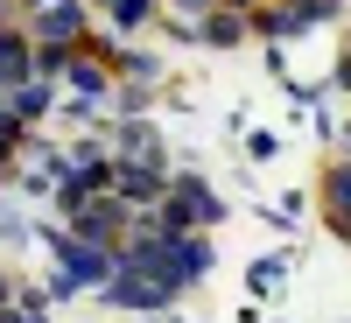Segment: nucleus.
Wrapping results in <instances>:
<instances>
[{
	"label": "nucleus",
	"mask_w": 351,
	"mask_h": 323,
	"mask_svg": "<svg viewBox=\"0 0 351 323\" xmlns=\"http://www.w3.org/2000/svg\"><path fill=\"white\" fill-rule=\"evenodd\" d=\"M246 155H253V162H274V155H281V141H274V134H253V141H246Z\"/></svg>",
	"instance_id": "nucleus-16"
},
{
	"label": "nucleus",
	"mask_w": 351,
	"mask_h": 323,
	"mask_svg": "<svg viewBox=\"0 0 351 323\" xmlns=\"http://www.w3.org/2000/svg\"><path fill=\"white\" fill-rule=\"evenodd\" d=\"M162 0H106V21H112V36H134V28H148L155 21Z\"/></svg>",
	"instance_id": "nucleus-12"
},
{
	"label": "nucleus",
	"mask_w": 351,
	"mask_h": 323,
	"mask_svg": "<svg viewBox=\"0 0 351 323\" xmlns=\"http://www.w3.org/2000/svg\"><path fill=\"white\" fill-rule=\"evenodd\" d=\"M43 288H49V302H71V296H77V281H71V274H64V267H56V274H49V281H43Z\"/></svg>",
	"instance_id": "nucleus-17"
},
{
	"label": "nucleus",
	"mask_w": 351,
	"mask_h": 323,
	"mask_svg": "<svg viewBox=\"0 0 351 323\" xmlns=\"http://www.w3.org/2000/svg\"><path fill=\"white\" fill-rule=\"evenodd\" d=\"M316 211H324V232L351 246V162L330 155L324 176H316Z\"/></svg>",
	"instance_id": "nucleus-7"
},
{
	"label": "nucleus",
	"mask_w": 351,
	"mask_h": 323,
	"mask_svg": "<svg viewBox=\"0 0 351 323\" xmlns=\"http://www.w3.org/2000/svg\"><path fill=\"white\" fill-rule=\"evenodd\" d=\"M0 106H8L14 120H28V127H36L43 112L56 106V77H21V84H8V92H0Z\"/></svg>",
	"instance_id": "nucleus-10"
},
{
	"label": "nucleus",
	"mask_w": 351,
	"mask_h": 323,
	"mask_svg": "<svg viewBox=\"0 0 351 323\" xmlns=\"http://www.w3.org/2000/svg\"><path fill=\"white\" fill-rule=\"evenodd\" d=\"M21 77H36V36H28L21 21H0V92Z\"/></svg>",
	"instance_id": "nucleus-8"
},
{
	"label": "nucleus",
	"mask_w": 351,
	"mask_h": 323,
	"mask_svg": "<svg viewBox=\"0 0 351 323\" xmlns=\"http://www.w3.org/2000/svg\"><path fill=\"white\" fill-rule=\"evenodd\" d=\"M281 281H288V260H281V253L246 267V288H253V296H281Z\"/></svg>",
	"instance_id": "nucleus-13"
},
{
	"label": "nucleus",
	"mask_w": 351,
	"mask_h": 323,
	"mask_svg": "<svg viewBox=\"0 0 351 323\" xmlns=\"http://www.w3.org/2000/svg\"><path fill=\"white\" fill-rule=\"evenodd\" d=\"M106 148L112 155H162V127L148 120V112H127V120H112Z\"/></svg>",
	"instance_id": "nucleus-9"
},
{
	"label": "nucleus",
	"mask_w": 351,
	"mask_h": 323,
	"mask_svg": "<svg viewBox=\"0 0 351 323\" xmlns=\"http://www.w3.org/2000/svg\"><path fill=\"white\" fill-rule=\"evenodd\" d=\"M8 169H14V190L49 197V190L71 176V148H49V141H36V134H28V141H21V155H14Z\"/></svg>",
	"instance_id": "nucleus-5"
},
{
	"label": "nucleus",
	"mask_w": 351,
	"mask_h": 323,
	"mask_svg": "<svg viewBox=\"0 0 351 323\" xmlns=\"http://www.w3.org/2000/svg\"><path fill=\"white\" fill-rule=\"evenodd\" d=\"M0 323H49L43 309H21V302H0Z\"/></svg>",
	"instance_id": "nucleus-18"
},
{
	"label": "nucleus",
	"mask_w": 351,
	"mask_h": 323,
	"mask_svg": "<svg viewBox=\"0 0 351 323\" xmlns=\"http://www.w3.org/2000/svg\"><path fill=\"white\" fill-rule=\"evenodd\" d=\"M169 190V155H112V197L127 211H155Z\"/></svg>",
	"instance_id": "nucleus-3"
},
{
	"label": "nucleus",
	"mask_w": 351,
	"mask_h": 323,
	"mask_svg": "<svg viewBox=\"0 0 351 323\" xmlns=\"http://www.w3.org/2000/svg\"><path fill=\"white\" fill-rule=\"evenodd\" d=\"M155 225H176V232H218V225H225V197H218V183H211V176H197V169L169 176V190H162V204H155Z\"/></svg>",
	"instance_id": "nucleus-1"
},
{
	"label": "nucleus",
	"mask_w": 351,
	"mask_h": 323,
	"mask_svg": "<svg viewBox=\"0 0 351 323\" xmlns=\"http://www.w3.org/2000/svg\"><path fill=\"white\" fill-rule=\"evenodd\" d=\"M169 8H176V14H211L218 0H169Z\"/></svg>",
	"instance_id": "nucleus-20"
},
{
	"label": "nucleus",
	"mask_w": 351,
	"mask_h": 323,
	"mask_svg": "<svg viewBox=\"0 0 351 323\" xmlns=\"http://www.w3.org/2000/svg\"><path fill=\"white\" fill-rule=\"evenodd\" d=\"M197 43H211V49H239V43H253V28H246L239 8H211V14H197Z\"/></svg>",
	"instance_id": "nucleus-11"
},
{
	"label": "nucleus",
	"mask_w": 351,
	"mask_h": 323,
	"mask_svg": "<svg viewBox=\"0 0 351 323\" xmlns=\"http://www.w3.org/2000/svg\"><path fill=\"white\" fill-rule=\"evenodd\" d=\"M0 232H8V239H36V232L21 225V211H8V204H0Z\"/></svg>",
	"instance_id": "nucleus-19"
},
{
	"label": "nucleus",
	"mask_w": 351,
	"mask_h": 323,
	"mask_svg": "<svg viewBox=\"0 0 351 323\" xmlns=\"http://www.w3.org/2000/svg\"><path fill=\"white\" fill-rule=\"evenodd\" d=\"M0 302H14V274H0Z\"/></svg>",
	"instance_id": "nucleus-23"
},
{
	"label": "nucleus",
	"mask_w": 351,
	"mask_h": 323,
	"mask_svg": "<svg viewBox=\"0 0 351 323\" xmlns=\"http://www.w3.org/2000/svg\"><path fill=\"white\" fill-rule=\"evenodd\" d=\"M99 302L134 309V316H162V309L176 302V288H169V281H155V274H141V267H112V274L99 281Z\"/></svg>",
	"instance_id": "nucleus-4"
},
{
	"label": "nucleus",
	"mask_w": 351,
	"mask_h": 323,
	"mask_svg": "<svg viewBox=\"0 0 351 323\" xmlns=\"http://www.w3.org/2000/svg\"><path fill=\"white\" fill-rule=\"evenodd\" d=\"M218 8H239V14H253V8H260V0H218Z\"/></svg>",
	"instance_id": "nucleus-22"
},
{
	"label": "nucleus",
	"mask_w": 351,
	"mask_h": 323,
	"mask_svg": "<svg viewBox=\"0 0 351 323\" xmlns=\"http://www.w3.org/2000/svg\"><path fill=\"white\" fill-rule=\"evenodd\" d=\"M36 246H49V260H56V267H64L77 288H99L112 267H120V246H92V239H77L71 225H43Z\"/></svg>",
	"instance_id": "nucleus-2"
},
{
	"label": "nucleus",
	"mask_w": 351,
	"mask_h": 323,
	"mask_svg": "<svg viewBox=\"0 0 351 323\" xmlns=\"http://www.w3.org/2000/svg\"><path fill=\"white\" fill-rule=\"evenodd\" d=\"M330 92L351 99V28H344V43H337V64H330Z\"/></svg>",
	"instance_id": "nucleus-15"
},
{
	"label": "nucleus",
	"mask_w": 351,
	"mask_h": 323,
	"mask_svg": "<svg viewBox=\"0 0 351 323\" xmlns=\"http://www.w3.org/2000/svg\"><path fill=\"white\" fill-rule=\"evenodd\" d=\"M64 225L77 232V239H92V246H120V239H127V225H134V211H127V204L106 190V197H84Z\"/></svg>",
	"instance_id": "nucleus-6"
},
{
	"label": "nucleus",
	"mask_w": 351,
	"mask_h": 323,
	"mask_svg": "<svg viewBox=\"0 0 351 323\" xmlns=\"http://www.w3.org/2000/svg\"><path fill=\"white\" fill-rule=\"evenodd\" d=\"M21 141H28V120H14V112L0 106V169H8V162L21 155Z\"/></svg>",
	"instance_id": "nucleus-14"
},
{
	"label": "nucleus",
	"mask_w": 351,
	"mask_h": 323,
	"mask_svg": "<svg viewBox=\"0 0 351 323\" xmlns=\"http://www.w3.org/2000/svg\"><path fill=\"white\" fill-rule=\"evenodd\" d=\"M337 155L351 162V120H337Z\"/></svg>",
	"instance_id": "nucleus-21"
}]
</instances>
